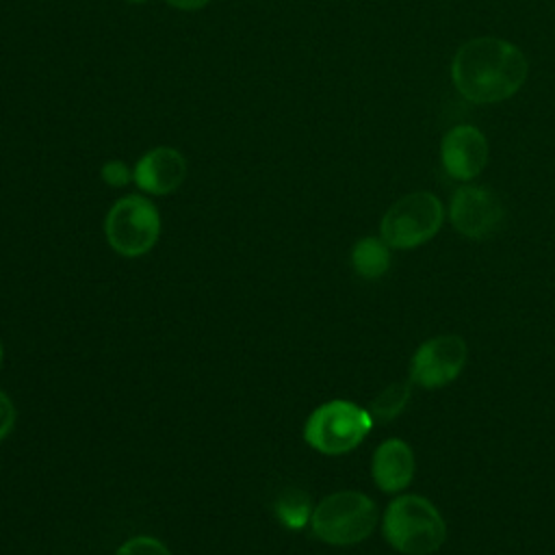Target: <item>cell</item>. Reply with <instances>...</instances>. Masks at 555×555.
<instances>
[{
  "mask_svg": "<svg viewBox=\"0 0 555 555\" xmlns=\"http://www.w3.org/2000/svg\"><path fill=\"white\" fill-rule=\"evenodd\" d=\"M455 89L475 104L512 98L527 78V59L514 43L499 37H477L460 46L451 63Z\"/></svg>",
  "mask_w": 555,
  "mask_h": 555,
  "instance_id": "6da1fadb",
  "label": "cell"
},
{
  "mask_svg": "<svg viewBox=\"0 0 555 555\" xmlns=\"http://www.w3.org/2000/svg\"><path fill=\"white\" fill-rule=\"evenodd\" d=\"M384 538L408 555H427L442 546L447 525L436 505L421 494H401L384 512Z\"/></svg>",
  "mask_w": 555,
  "mask_h": 555,
  "instance_id": "7a4b0ae2",
  "label": "cell"
},
{
  "mask_svg": "<svg viewBox=\"0 0 555 555\" xmlns=\"http://www.w3.org/2000/svg\"><path fill=\"white\" fill-rule=\"evenodd\" d=\"M377 522L375 503L356 490H343L325 496L310 516L319 540L334 546H349L371 535Z\"/></svg>",
  "mask_w": 555,
  "mask_h": 555,
  "instance_id": "3957f363",
  "label": "cell"
},
{
  "mask_svg": "<svg viewBox=\"0 0 555 555\" xmlns=\"http://www.w3.org/2000/svg\"><path fill=\"white\" fill-rule=\"evenodd\" d=\"M373 427V416L353 401L334 399L319 405L304 425L306 442L325 453L340 455L356 449Z\"/></svg>",
  "mask_w": 555,
  "mask_h": 555,
  "instance_id": "277c9868",
  "label": "cell"
},
{
  "mask_svg": "<svg viewBox=\"0 0 555 555\" xmlns=\"http://www.w3.org/2000/svg\"><path fill=\"white\" fill-rule=\"evenodd\" d=\"M104 234L113 251L119 256H143L156 245L160 236V212L145 195H124L108 208L104 219Z\"/></svg>",
  "mask_w": 555,
  "mask_h": 555,
  "instance_id": "5b68a950",
  "label": "cell"
},
{
  "mask_svg": "<svg viewBox=\"0 0 555 555\" xmlns=\"http://www.w3.org/2000/svg\"><path fill=\"white\" fill-rule=\"evenodd\" d=\"M444 210L434 193L416 191L397 199L382 217L379 232L388 247L412 249L427 243L442 225Z\"/></svg>",
  "mask_w": 555,
  "mask_h": 555,
  "instance_id": "8992f818",
  "label": "cell"
},
{
  "mask_svg": "<svg viewBox=\"0 0 555 555\" xmlns=\"http://www.w3.org/2000/svg\"><path fill=\"white\" fill-rule=\"evenodd\" d=\"M468 360L464 338L442 334L425 340L410 360V379L421 388H442L451 384Z\"/></svg>",
  "mask_w": 555,
  "mask_h": 555,
  "instance_id": "52a82bcc",
  "label": "cell"
},
{
  "mask_svg": "<svg viewBox=\"0 0 555 555\" xmlns=\"http://www.w3.org/2000/svg\"><path fill=\"white\" fill-rule=\"evenodd\" d=\"M453 228L468 238H488L503 225L505 210L499 195L486 186H460L449 204Z\"/></svg>",
  "mask_w": 555,
  "mask_h": 555,
  "instance_id": "ba28073f",
  "label": "cell"
},
{
  "mask_svg": "<svg viewBox=\"0 0 555 555\" xmlns=\"http://www.w3.org/2000/svg\"><path fill=\"white\" fill-rule=\"evenodd\" d=\"M440 156L444 171L453 180H473L488 163V141L479 128L460 124L444 134Z\"/></svg>",
  "mask_w": 555,
  "mask_h": 555,
  "instance_id": "9c48e42d",
  "label": "cell"
},
{
  "mask_svg": "<svg viewBox=\"0 0 555 555\" xmlns=\"http://www.w3.org/2000/svg\"><path fill=\"white\" fill-rule=\"evenodd\" d=\"M186 178V158L171 145H158L141 154L132 167V182L147 195H169Z\"/></svg>",
  "mask_w": 555,
  "mask_h": 555,
  "instance_id": "30bf717a",
  "label": "cell"
},
{
  "mask_svg": "<svg viewBox=\"0 0 555 555\" xmlns=\"http://www.w3.org/2000/svg\"><path fill=\"white\" fill-rule=\"evenodd\" d=\"M414 453L401 438L384 440L373 453V479L382 492H399L414 477Z\"/></svg>",
  "mask_w": 555,
  "mask_h": 555,
  "instance_id": "8fae6325",
  "label": "cell"
},
{
  "mask_svg": "<svg viewBox=\"0 0 555 555\" xmlns=\"http://www.w3.org/2000/svg\"><path fill=\"white\" fill-rule=\"evenodd\" d=\"M351 264L358 275L366 280L382 278L390 267V251L384 238L364 236L351 249Z\"/></svg>",
  "mask_w": 555,
  "mask_h": 555,
  "instance_id": "7c38bea8",
  "label": "cell"
},
{
  "mask_svg": "<svg viewBox=\"0 0 555 555\" xmlns=\"http://www.w3.org/2000/svg\"><path fill=\"white\" fill-rule=\"evenodd\" d=\"M410 399V384L405 382H395L386 386L373 401H371V416L377 421H390L395 418L408 403Z\"/></svg>",
  "mask_w": 555,
  "mask_h": 555,
  "instance_id": "4fadbf2b",
  "label": "cell"
},
{
  "mask_svg": "<svg viewBox=\"0 0 555 555\" xmlns=\"http://www.w3.org/2000/svg\"><path fill=\"white\" fill-rule=\"evenodd\" d=\"M278 516L288 529H301L312 516L310 501L301 492H286L278 501Z\"/></svg>",
  "mask_w": 555,
  "mask_h": 555,
  "instance_id": "5bb4252c",
  "label": "cell"
},
{
  "mask_svg": "<svg viewBox=\"0 0 555 555\" xmlns=\"http://www.w3.org/2000/svg\"><path fill=\"white\" fill-rule=\"evenodd\" d=\"M115 555H171L167 546L152 535H137L126 540Z\"/></svg>",
  "mask_w": 555,
  "mask_h": 555,
  "instance_id": "9a60e30c",
  "label": "cell"
},
{
  "mask_svg": "<svg viewBox=\"0 0 555 555\" xmlns=\"http://www.w3.org/2000/svg\"><path fill=\"white\" fill-rule=\"evenodd\" d=\"M100 176H102V180L108 186H115V189H121V186L132 182V169L124 160H119V158L106 160L102 165V169H100Z\"/></svg>",
  "mask_w": 555,
  "mask_h": 555,
  "instance_id": "2e32d148",
  "label": "cell"
},
{
  "mask_svg": "<svg viewBox=\"0 0 555 555\" xmlns=\"http://www.w3.org/2000/svg\"><path fill=\"white\" fill-rule=\"evenodd\" d=\"M15 425V408L7 392L0 390V442L11 434Z\"/></svg>",
  "mask_w": 555,
  "mask_h": 555,
  "instance_id": "e0dca14e",
  "label": "cell"
},
{
  "mask_svg": "<svg viewBox=\"0 0 555 555\" xmlns=\"http://www.w3.org/2000/svg\"><path fill=\"white\" fill-rule=\"evenodd\" d=\"M165 2L178 11H199L208 7L212 0H165Z\"/></svg>",
  "mask_w": 555,
  "mask_h": 555,
  "instance_id": "ac0fdd59",
  "label": "cell"
},
{
  "mask_svg": "<svg viewBox=\"0 0 555 555\" xmlns=\"http://www.w3.org/2000/svg\"><path fill=\"white\" fill-rule=\"evenodd\" d=\"M126 2H132V4H141V2H145V0H126Z\"/></svg>",
  "mask_w": 555,
  "mask_h": 555,
  "instance_id": "d6986e66",
  "label": "cell"
},
{
  "mask_svg": "<svg viewBox=\"0 0 555 555\" xmlns=\"http://www.w3.org/2000/svg\"><path fill=\"white\" fill-rule=\"evenodd\" d=\"M0 364H2V345H0Z\"/></svg>",
  "mask_w": 555,
  "mask_h": 555,
  "instance_id": "ffe728a7",
  "label": "cell"
}]
</instances>
